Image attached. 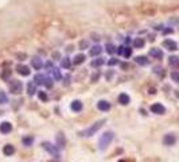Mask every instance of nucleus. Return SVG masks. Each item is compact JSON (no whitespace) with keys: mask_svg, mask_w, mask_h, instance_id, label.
Returning a JSON list of instances; mask_svg holds the SVG:
<instances>
[{"mask_svg":"<svg viewBox=\"0 0 179 162\" xmlns=\"http://www.w3.org/2000/svg\"><path fill=\"white\" fill-rule=\"evenodd\" d=\"M105 122H106V119H100V120H97L96 123H93L90 127H88V128H85V130L80 131V132H78V135H80V137H86V138L92 137V135H94L96 132L104 126V123H105Z\"/></svg>","mask_w":179,"mask_h":162,"instance_id":"f257e3e1","label":"nucleus"},{"mask_svg":"<svg viewBox=\"0 0 179 162\" xmlns=\"http://www.w3.org/2000/svg\"><path fill=\"white\" fill-rule=\"evenodd\" d=\"M113 138H114L113 131L104 132V134L101 135V138H100V141H98V149L100 150H105L106 147L110 145V142L113 141Z\"/></svg>","mask_w":179,"mask_h":162,"instance_id":"f03ea898","label":"nucleus"},{"mask_svg":"<svg viewBox=\"0 0 179 162\" xmlns=\"http://www.w3.org/2000/svg\"><path fill=\"white\" fill-rule=\"evenodd\" d=\"M42 147L46 151L50 154V156H53L54 158H59L61 157V151H59V149H58V146H54L53 143H50V142H42Z\"/></svg>","mask_w":179,"mask_h":162,"instance_id":"7ed1b4c3","label":"nucleus"},{"mask_svg":"<svg viewBox=\"0 0 179 162\" xmlns=\"http://www.w3.org/2000/svg\"><path fill=\"white\" fill-rule=\"evenodd\" d=\"M8 89H10V93L19 95L20 92L23 91V84H22V81H19V80H12L8 85Z\"/></svg>","mask_w":179,"mask_h":162,"instance_id":"20e7f679","label":"nucleus"},{"mask_svg":"<svg viewBox=\"0 0 179 162\" xmlns=\"http://www.w3.org/2000/svg\"><path fill=\"white\" fill-rule=\"evenodd\" d=\"M162 45L166 50H169V51H177L178 50V43L173 39H164Z\"/></svg>","mask_w":179,"mask_h":162,"instance_id":"39448f33","label":"nucleus"},{"mask_svg":"<svg viewBox=\"0 0 179 162\" xmlns=\"http://www.w3.org/2000/svg\"><path fill=\"white\" fill-rule=\"evenodd\" d=\"M151 112L156 113V115H163V113L166 112V108L163 104H160V103H154V104L151 105Z\"/></svg>","mask_w":179,"mask_h":162,"instance_id":"423d86ee","label":"nucleus"},{"mask_svg":"<svg viewBox=\"0 0 179 162\" xmlns=\"http://www.w3.org/2000/svg\"><path fill=\"white\" fill-rule=\"evenodd\" d=\"M163 143H164V146H174L177 143V137L174 134H166L163 137Z\"/></svg>","mask_w":179,"mask_h":162,"instance_id":"0eeeda50","label":"nucleus"},{"mask_svg":"<svg viewBox=\"0 0 179 162\" xmlns=\"http://www.w3.org/2000/svg\"><path fill=\"white\" fill-rule=\"evenodd\" d=\"M117 54L119 56H123V57H125V58H129L132 56V49L131 47H124V46H120L117 49Z\"/></svg>","mask_w":179,"mask_h":162,"instance_id":"6e6552de","label":"nucleus"},{"mask_svg":"<svg viewBox=\"0 0 179 162\" xmlns=\"http://www.w3.org/2000/svg\"><path fill=\"white\" fill-rule=\"evenodd\" d=\"M16 72L19 73L20 76H24V77L30 76V73H31V70H30V68H28V66H26V65H23V64L16 65Z\"/></svg>","mask_w":179,"mask_h":162,"instance_id":"1a4fd4ad","label":"nucleus"},{"mask_svg":"<svg viewBox=\"0 0 179 162\" xmlns=\"http://www.w3.org/2000/svg\"><path fill=\"white\" fill-rule=\"evenodd\" d=\"M150 57L155 58V60H162L163 58V51L158 49V47H152L150 49Z\"/></svg>","mask_w":179,"mask_h":162,"instance_id":"9d476101","label":"nucleus"},{"mask_svg":"<svg viewBox=\"0 0 179 162\" xmlns=\"http://www.w3.org/2000/svg\"><path fill=\"white\" fill-rule=\"evenodd\" d=\"M11 131H12V124H11L10 122H3V123H0V132H2V134H10Z\"/></svg>","mask_w":179,"mask_h":162,"instance_id":"9b49d317","label":"nucleus"},{"mask_svg":"<svg viewBox=\"0 0 179 162\" xmlns=\"http://www.w3.org/2000/svg\"><path fill=\"white\" fill-rule=\"evenodd\" d=\"M31 65H32V68H34V69L39 70V69H42V66H43V60L35 56V57L31 58Z\"/></svg>","mask_w":179,"mask_h":162,"instance_id":"f8f14e48","label":"nucleus"},{"mask_svg":"<svg viewBox=\"0 0 179 162\" xmlns=\"http://www.w3.org/2000/svg\"><path fill=\"white\" fill-rule=\"evenodd\" d=\"M97 108L102 112H106V111L110 109V103L106 101V100H100L98 103H97Z\"/></svg>","mask_w":179,"mask_h":162,"instance_id":"ddd939ff","label":"nucleus"},{"mask_svg":"<svg viewBox=\"0 0 179 162\" xmlns=\"http://www.w3.org/2000/svg\"><path fill=\"white\" fill-rule=\"evenodd\" d=\"M102 53V47L100 45H94L90 47V50H89V54H90L92 57H98L100 54Z\"/></svg>","mask_w":179,"mask_h":162,"instance_id":"4468645a","label":"nucleus"},{"mask_svg":"<svg viewBox=\"0 0 179 162\" xmlns=\"http://www.w3.org/2000/svg\"><path fill=\"white\" fill-rule=\"evenodd\" d=\"M46 79H47V77L44 76V75H42V73H38V75L34 76V83L36 84V85H44Z\"/></svg>","mask_w":179,"mask_h":162,"instance_id":"2eb2a0df","label":"nucleus"},{"mask_svg":"<svg viewBox=\"0 0 179 162\" xmlns=\"http://www.w3.org/2000/svg\"><path fill=\"white\" fill-rule=\"evenodd\" d=\"M135 62L137 65H140V66H147V65H150V60H148L145 56H137L135 58Z\"/></svg>","mask_w":179,"mask_h":162,"instance_id":"dca6fc26","label":"nucleus"},{"mask_svg":"<svg viewBox=\"0 0 179 162\" xmlns=\"http://www.w3.org/2000/svg\"><path fill=\"white\" fill-rule=\"evenodd\" d=\"M169 65H170L173 69H178V68H179V57H177V56H171V57L169 58Z\"/></svg>","mask_w":179,"mask_h":162,"instance_id":"f3484780","label":"nucleus"},{"mask_svg":"<svg viewBox=\"0 0 179 162\" xmlns=\"http://www.w3.org/2000/svg\"><path fill=\"white\" fill-rule=\"evenodd\" d=\"M82 103H81L80 100H74L73 103H72V105H70V108L73 109L74 112H81L82 111Z\"/></svg>","mask_w":179,"mask_h":162,"instance_id":"a211bd4d","label":"nucleus"},{"mask_svg":"<svg viewBox=\"0 0 179 162\" xmlns=\"http://www.w3.org/2000/svg\"><path fill=\"white\" fill-rule=\"evenodd\" d=\"M129 101H131V97H129L127 93H120V95H119V103H120V104L127 105V104H129Z\"/></svg>","mask_w":179,"mask_h":162,"instance_id":"6ab92c4d","label":"nucleus"},{"mask_svg":"<svg viewBox=\"0 0 179 162\" xmlns=\"http://www.w3.org/2000/svg\"><path fill=\"white\" fill-rule=\"evenodd\" d=\"M14 153H15V147L12 145H6L3 147V154H4V156L10 157V156H12Z\"/></svg>","mask_w":179,"mask_h":162,"instance_id":"aec40b11","label":"nucleus"},{"mask_svg":"<svg viewBox=\"0 0 179 162\" xmlns=\"http://www.w3.org/2000/svg\"><path fill=\"white\" fill-rule=\"evenodd\" d=\"M85 60H86L85 54H77V56H74L73 64L74 65H81V64H84V62H85Z\"/></svg>","mask_w":179,"mask_h":162,"instance_id":"412c9836","label":"nucleus"},{"mask_svg":"<svg viewBox=\"0 0 179 162\" xmlns=\"http://www.w3.org/2000/svg\"><path fill=\"white\" fill-rule=\"evenodd\" d=\"M104 64H105V60H104V58H101V57H97L96 60H93L92 61V66L93 68H100V66H102Z\"/></svg>","mask_w":179,"mask_h":162,"instance_id":"4be33fe9","label":"nucleus"},{"mask_svg":"<svg viewBox=\"0 0 179 162\" xmlns=\"http://www.w3.org/2000/svg\"><path fill=\"white\" fill-rule=\"evenodd\" d=\"M144 45H145V40H144V38H136L135 40H133V46L136 47V49H143L144 47Z\"/></svg>","mask_w":179,"mask_h":162,"instance_id":"5701e85b","label":"nucleus"},{"mask_svg":"<svg viewBox=\"0 0 179 162\" xmlns=\"http://www.w3.org/2000/svg\"><path fill=\"white\" fill-rule=\"evenodd\" d=\"M57 143H58V147H63L66 145V138L62 132H59V134L57 135Z\"/></svg>","mask_w":179,"mask_h":162,"instance_id":"b1692460","label":"nucleus"},{"mask_svg":"<svg viewBox=\"0 0 179 162\" xmlns=\"http://www.w3.org/2000/svg\"><path fill=\"white\" fill-rule=\"evenodd\" d=\"M50 72H51V76H53V79H54L55 81H59V80L62 79L61 72H59V69H58V68H53Z\"/></svg>","mask_w":179,"mask_h":162,"instance_id":"393cba45","label":"nucleus"},{"mask_svg":"<svg viewBox=\"0 0 179 162\" xmlns=\"http://www.w3.org/2000/svg\"><path fill=\"white\" fill-rule=\"evenodd\" d=\"M36 92V84L35 83H28L27 84V93L30 96H32V95H35Z\"/></svg>","mask_w":179,"mask_h":162,"instance_id":"a878e982","label":"nucleus"},{"mask_svg":"<svg viewBox=\"0 0 179 162\" xmlns=\"http://www.w3.org/2000/svg\"><path fill=\"white\" fill-rule=\"evenodd\" d=\"M105 50H106V53H108V54H114V53H116V51H117L116 46H114L113 43H106Z\"/></svg>","mask_w":179,"mask_h":162,"instance_id":"bb28decb","label":"nucleus"},{"mask_svg":"<svg viewBox=\"0 0 179 162\" xmlns=\"http://www.w3.org/2000/svg\"><path fill=\"white\" fill-rule=\"evenodd\" d=\"M61 66H62V68H65V69H69L70 66H72V61H70V58H69V57L62 58V61H61Z\"/></svg>","mask_w":179,"mask_h":162,"instance_id":"cd10ccee","label":"nucleus"},{"mask_svg":"<svg viewBox=\"0 0 179 162\" xmlns=\"http://www.w3.org/2000/svg\"><path fill=\"white\" fill-rule=\"evenodd\" d=\"M8 103V97H7L6 92L0 91V104H7Z\"/></svg>","mask_w":179,"mask_h":162,"instance_id":"c85d7f7f","label":"nucleus"},{"mask_svg":"<svg viewBox=\"0 0 179 162\" xmlns=\"http://www.w3.org/2000/svg\"><path fill=\"white\" fill-rule=\"evenodd\" d=\"M34 143V137H24L23 138V145L24 146H31Z\"/></svg>","mask_w":179,"mask_h":162,"instance_id":"c756f323","label":"nucleus"},{"mask_svg":"<svg viewBox=\"0 0 179 162\" xmlns=\"http://www.w3.org/2000/svg\"><path fill=\"white\" fill-rule=\"evenodd\" d=\"M62 80H63V81H62V84H63L65 87H69V85H70V83H72V77H70V75H65Z\"/></svg>","mask_w":179,"mask_h":162,"instance_id":"7c9ffc66","label":"nucleus"},{"mask_svg":"<svg viewBox=\"0 0 179 162\" xmlns=\"http://www.w3.org/2000/svg\"><path fill=\"white\" fill-rule=\"evenodd\" d=\"M170 77H171V80H173V81H175L177 84H179V72H177V70L171 72Z\"/></svg>","mask_w":179,"mask_h":162,"instance_id":"2f4dec72","label":"nucleus"},{"mask_svg":"<svg viewBox=\"0 0 179 162\" xmlns=\"http://www.w3.org/2000/svg\"><path fill=\"white\" fill-rule=\"evenodd\" d=\"M10 76H11V69H4L3 73H2V79L3 80H8Z\"/></svg>","mask_w":179,"mask_h":162,"instance_id":"473e14b6","label":"nucleus"},{"mask_svg":"<svg viewBox=\"0 0 179 162\" xmlns=\"http://www.w3.org/2000/svg\"><path fill=\"white\" fill-rule=\"evenodd\" d=\"M38 97L40 99V100H42V101H47L48 100V97H47V93H46V92H42V91H40V92H38Z\"/></svg>","mask_w":179,"mask_h":162,"instance_id":"72a5a7b5","label":"nucleus"},{"mask_svg":"<svg viewBox=\"0 0 179 162\" xmlns=\"http://www.w3.org/2000/svg\"><path fill=\"white\" fill-rule=\"evenodd\" d=\"M53 85H54V81H53V79H46V83H44V87H46V88H53Z\"/></svg>","mask_w":179,"mask_h":162,"instance_id":"f704fd0d","label":"nucleus"},{"mask_svg":"<svg viewBox=\"0 0 179 162\" xmlns=\"http://www.w3.org/2000/svg\"><path fill=\"white\" fill-rule=\"evenodd\" d=\"M154 73H155V75H163V68H162V66H155Z\"/></svg>","mask_w":179,"mask_h":162,"instance_id":"c9c22d12","label":"nucleus"},{"mask_svg":"<svg viewBox=\"0 0 179 162\" xmlns=\"http://www.w3.org/2000/svg\"><path fill=\"white\" fill-rule=\"evenodd\" d=\"M16 58L19 61H24V58H27V54H26V53H18L16 54Z\"/></svg>","mask_w":179,"mask_h":162,"instance_id":"e433bc0d","label":"nucleus"},{"mask_svg":"<svg viewBox=\"0 0 179 162\" xmlns=\"http://www.w3.org/2000/svg\"><path fill=\"white\" fill-rule=\"evenodd\" d=\"M119 64V60H117V58H110V60L109 61H108V65H109V66H113V65H117Z\"/></svg>","mask_w":179,"mask_h":162,"instance_id":"4c0bfd02","label":"nucleus"},{"mask_svg":"<svg viewBox=\"0 0 179 162\" xmlns=\"http://www.w3.org/2000/svg\"><path fill=\"white\" fill-rule=\"evenodd\" d=\"M100 79V72H96L94 73V75H93L92 76V79H90V81H92V83H96V81L97 80H98Z\"/></svg>","mask_w":179,"mask_h":162,"instance_id":"58836bf2","label":"nucleus"},{"mask_svg":"<svg viewBox=\"0 0 179 162\" xmlns=\"http://www.w3.org/2000/svg\"><path fill=\"white\" fill-rule=\"evenodd\" d=\"M113 75H114V72H113V70H109V72H108L106 75H105L106 81H110V80H112V77H113Z\"/></svg>","mask_w":179,"mask_h":162,"instance_id":"ea45409f","label":"nucleus"},{"mask_svg":"<svg viewBox=\"0 0 179 162\" xmlns=\"http://www.w3.org/2000/svg\"><path fill=\"white\" fill-rule=\"evenodd\" d=\"M80 47H81V50H84L85 47H89V43L86 42V40H81V42H80Z\"/></svg>","mask_w":179,"mask_h":162,"instance_id":"a19ab883","label":"nucleus"},{"mask_svg":"<svg viewBox=\"0 0 179 162\" xmlns=\"http://www.w3.org/2000/svg\"><path fill=\"white\" fill-rule=\"evenodd\" d=\"M174 30L173 28H166V30H163V34H173Z\"/></svg>","mask_w":179,"mask_h":162,"instance_id":"79ce46f5","label":"nucleus"},{"mask_svg":"<svg viewBox=\"0 0 179 162\" xmlns=\"http://www.w3.org/2000/svg\"><path fill=\"white\" fill-rule=\"evenodd\" d=\"M150 93H151V95H155V93H156V89H155V88H151V92H150Z\"/></svg>","mask_w":179,"mask_h":162,"instance_id":"37998d69","label":"nucleus"},{"mask_svg":"<svg viewBox=\"0 0 179 162\" xmlns=\"http://www.w3.org/2000/svg\"><path fill=\"white\" fill-rule=\"evenodd\" d=\"M121 68L123 69H127V68H128V64H121Z\"/></svg>","mask_w":179,"mask_h":162,"instance_id":"c03bdc74","label":"nucleus"},{"mask_svg":"<svg viewBox=\"0 0 179 162\" xmlns=\"http://www.w3.org/2000/svg\"><path fill=\"white\" fill-rule=\"evenodd\" d=\"M119 162H127L125 160H121V161H119Z\"/></svg>","mask_w":179,"mask_h":162,"instance_id":"a18cd8bd","label":"nucleus"}]
</instances>
